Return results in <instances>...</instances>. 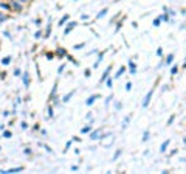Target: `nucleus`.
Here are the masks:
<instances>
[{
	"instance_id": "nucleus-1",
	"label": "nucleus",
	"mask_w": 186,
	"mask_h": 174,
	"mask_svg": "<svg viewBox=\"0 0 186 174\" xmlns=\"http://www.w3.org/2000/svg\"><path fill=\"white\" fill-rule=\"evenodd\" d=\"M154 92H155V87H152V89H150L147 93H146V96H144V100H143V103H141V107H143V109L149 107L150 101H152V96H154Z\"/></svg>"
},
{
	"instance_id": "nucleus-2",
	"label": "nucleus",
	"mask_w": 186,
	"mask_h": 174,
	"mask_svg": "<svg viewBox=\"0 0 186 174\" xmlns=\"http://www.w3.org/2000/svg\"><path fill=\"white\" fill-rule=\"evenodd\" d=\"M102 134H104V131H102V127H99V129H95V131H92L89 137L92 138V140H101V138L104 137Z\"/></svg>"
},
{
	"instance_id": "nucleus-3",
	"label": "nucleus",
	"mask_w": 186,
	"mask_h": 174,
	"mask_svg": "<svg viewBox=\"0 0 186 174\" xmlns=\"http://www.w3.org/2000/svg\"><path fill=\"white\" fill-rule=\"evenodd\" d=\"M115 142V135L113 134H107L106 137H102V143H104V146L109 148V146H112Z\"/></svg>"
},
{
	"instance_id": "nucleus-4",
	"label": "nucleus",
	"mask_w": 186,
	"mask_h": 174,
	"mask_svg": "<svg viewBox=\"0 0 186 174\" xmlns=\"http://www.w3.org/2000/svg\"><path fill=\"white\" fill-rule=\"evenodd\" d=\"M112 68H113V65H109L106 70H104V73H102V76H101V83H104L107 78H109V75H110V72H112Z\"/></svg>"
},
{
	"instance_id": "nucleus-5",
	"label": "nucleus",
	"mask_w": 186,
	"mask_h": 174,
	"mask_svg": "<svg viewBox=\"0 0 186 174\" xmlns=\"http://www.w3.org/2000/svg\"><path fill=\"white\" fill-rule=\"evenodd\" d=\"M132 117H133L132 114H129V115H126V117H124V120H123V124H121V127H123V129H126V127L129 126V123L132 121Z\"/></svg>"
},
{
	"instance_id": "nucleus-6",
	"label": "nucleus",
	"mask_w": 186,
	"mask_h": 174,
	"mask_svg": "<svg viewBox=\"0 0 186 174\" xmlns=\"http://www.w3.org/2000/svg\"><path fill=\"white\" fill-rule=\"evenodd\" d=\"M174 58H175V55H174V53H169V55L166 56V59H164V65H166V67L172 65V62H174Z\"/></svg>"
},
{
	"instance_id": "nucleus-7",
	"label": "nucleus",
	"mask_w": 186,
	"mask_h": 174,
	"mask_svg": "<svg viewBox=\"0 0 186 174\" xmlns=\"http://www.w3.org/2000/svg\"><path fill=\"white\" fill-rule=\"evenodd\" d=\"M22 79H23V86H25L26 89H28V87H30V73L25 72V73L22 75Z\"/></svg>"
},
{
	"instance_id": "nucleus-8",
	"label": "nucleus",
	"mask_w": 186,
	"mask_h": 174,
	"mask_svg": "<svg viewBox=\"0 0 186 174\" xmlns=\"http://www.w3.org/2000/svg\"><path fill=\"white\" fill-rule=\"evenodd\" d=\"M98 98H99V95H92V96H89V98H87V100H85V104H87V106H92V104L93 103H95L96 100H98Z\"/></svg>"
},
{
	"instance_id": "nucleus-9",
	"label": "nucleus",
	"mask_w": 186,
	"mask_h": 174,
	"mask_svg": "<svg viewBox=\"0 0 186 174\" xmlns=\"http://www.w3.org/2000/svg\"><path fill=\"white\" fill-rule=\"evenodd\" d=\"M171 145V140L169 138H167V140H164L161 143V146H160V152H166V149H167V146H169Z\"/></svg>"
},
{
	"instance_id": "nucleus-10",
	"label": "nucleus",
	"mask_w": 186,
	"mask_h": 174,
	"mask_svg": "<svg viewBox=\"0 0 186 174\" xmlns=\"http://www.w3.org/2000/svg\"><path fill=\"white\" fill-rule=\"evenodd\" d=\"M76 25H78L76 22H70V25H67V27H65V30H64V34H65V36H67V34H68L70 31H71V30H73V28L76 27Z\"/></svg>"
},
{
	"instance_id": "nucleus-11",
	"label": "nucleus",
	"mask_w": 186,
	"mask_h": 174,
	"mask_svg": "<svg viewBox=\"0 0 186 174\" xmlns=\"http://www.w3.org/2000/svg\"><path fill=\"white\" fill-rule=\"evenodd\" d=\"M11 5H13V9L17 11V13H20V11H22V5L17 3V0H11Z\"/></svg>"
},
{
	"instance_id": "nucleus-12",
	"label": "nucleus",
	"mask_w": 186,
	"mask_h": 174,
	"mask_svg": "<svg viewBox=\"0 0 186 174\" xmlns=\"http://www.w3.org/2000/svg\"><path fill=\"white\" fill-rule=\"evenodd\" d=\"M124 72H126V67H119V70L115 73V76H113V78H115V79L121 78V76H123V75H124Z\"/></svg>"
},
{
	"instance_id": "nucleus-13",
	"label": "nucleus",
	"mask_w": 186,
	"mask_h": 174,
	"mask_svg": "<svg viewBox=\"0 0 186 174\" xmlns=\"http://www.w3.org/2000/svg\"><path fill=\"white\" fill-rule=\"evenodd\" d=\"M104 55H106V51H101V53H99V56H98V61L95 62V65H93V68H96V67H98V65H99V64H101V61H102Z\"/></svg>"
},
{
	"instance_id": "nucleus-14",
	"label": "nucleus",
	"mask_w": 186,
	"mask_h": 174,
	"mask_svg": "<svg viewBox=\"0 0 186 174\" xmlns=\"http://www.w3.org/2000/svg\"><path fill=\"white\" fill-rule=\"evenodd\" d=\"M149 138H150V132L146 129V131H144V134H143V137H141V142H143V143H146Z\"/></svg>"
},
{
	"instance_id": "nucleus-15",
	"label": "nucleus",
	"mask_w": 186,
	"mask_h": 174,
	"mask_svg": "<svg viewBox=\"0 0 186 174\" xmlns=\"http://www.w3.org/2000/svg\"><path fill=\"white\" fill-rule=\"evenodd\" d=\"M19 171H23V166H17V168H11V170H6V173H8V174L19 173Z\"/></svg>"
},
{
	"instance_id": "nucleus-16",
	"label": "nucleus",
	"mask_w": 186,
	"mask_h": 174,
	"mask_svg": "<svg viewBox=\"0 0 186 174\" xmlns=\"http://www.w3.org/2000/svg\"><path fill=\"white\" fill-rule=\"evenodd\" d=\"M73 95H74V90H73V92H70V93H67L65 96L62 98V101H64V103H68L70 100H71V96H73Z\"/></svg>"
},
{
	"instance_id": "nucleus-17",
	"label": "nucleus",
	"mask_w": 186,
	"mask_h": 174,
	"mask_svg": "<svg viewBox=\"0 0 186 174\" xmlns=\"http://www.w3.org/2000/svg\"><path fill=\"white\" fill-rule=\"evenodd\" d=\"M121 154H123V149H116V151H115V154H113V157H112V160H113V162H115V160H118V157H119Z\"/></svg>"
},
{
	"instance_id": "nucleus-18",
	"label": "nucleus",
	"mask_w": 186,
	"mask_h": 174,
	"mask_svg": "<svg viewBox=\"0 0 186 174\" xmlns=\"http://www.w3.org/2000/svg\"><path fill=\"white\" fill-rule=\"evenodd\" d=\"M68 17H70V16H68V14H65V16H64L62 19L59 20V24H57V25H59V27H64V25H65V22L68 20Z\"/></svg>"
},
{
	"instance_id": "nucleus-19",
	"label": "nucleus",
	"mask_w": 186,
	"mask_h": 174,
	"mask_svg": "<svg viewBox=\"0 0 186 174\" xmlns=\"http://www.w3.org/2000/svg\"><path fill=\"white\" fill-rule=\"evenodd\" d=\"M169 73L172 75V76H175V75L178 73V65H172V67H171V70H169Z\"/></svg>"
},
{
	"instance_id": "nucleus-20",
	"label": "nucleus",
	"mask_w": 186,
	"mask_h": 174,
	"mask_svg": "<svg viewBox=\"0 0 186 174\" xmlns=\"http://www.w3.org/2000/svg\"><path fill=\"white\" fill-rule=\"evenodd\" d=\"M56 56H57V58L65 56V50H64V48H57V50H56Z\"/></svg>"
},
{
	"instance_id": "nucleus-21",
	"label": "nucleus",
	"mask_w": 186,
	"mask_h": 174,
	"mask_svg": "<svg viewBox=\"0 0 186 174\" xmlns=\"http://www.w3.org/2000/svg\"><path fill=\"white\" fill-rule=\"evenodd\" d=\"M175 118H177V115H175V114H172L171 117H169V120H167V123H166V124H167V126H171L174 121H175Z\"/></svg>"
},
{
	"instance_id": "nucleus-22",
	"label": "nucleus",
	"mask_w": 186,
	"mask_h": 174,
	"mask_svg": "<svg viewBox=\"0 0 186 174\" xmlns=\"http://www.w3.org/2000/svg\"><path fill=\"white\" fill-rule=\"evenodd\" d=\"M107 11H109L107 8H104V9H101V11H99V14L96 16V19H101V17H104V16L107 14Z\"/></svg>"
},
{
	"instance_id": "nucleus-23",
	"label": "nucleus",
	"mask_w": 186,
	"mask_h": 174,
	"mask_svg": "<svg viewBox=\"0 0 186 174\" xmlns=\"http://www.w3.org/2000/svg\"><path fill=\"white\" fill-rule=\"evenodd\" d=\"M92 124H93V121H90V124L89 126H85V127H82V134H87V132H90V129H92Z\"/></svg>"
},
{
	"instance_id": "nucleus-24",
	"label": "nucleus",
	"mask_w": 186,
	"mask_h": 174,
	"mask_svg": "<svg viewBox=\"0 0 186 174\" xmlns=\"http://www.w3.org/2000/svg\"><path fill=\"white\" fill-rule=\"evenodd\" d=\"M161 22H163L161 16H158V17H157V19L154 20V27H160V25H161Z\"/></svg>"
},
{
	"instance_id": "nucleus-25",
	"label": "nucleus",
	"mask_w": 186,
	"mask_h": 174,
	"mask_svg": "<svg viewBox=\"0 0 186 174\" xmlns=\"http://www.w3.org/2000/svg\"><path fill=\"white\" fill-rule=\"evenodd\" d=\"M9 62H11V56H5L3 59H2V64H3V65H8Z\"/></svg>"
},
{
	"instance_id": "nucleus-26",
	"label": "nucleus",
	"mask_w": 186,
	"mask_h": 174,
	"mask_svg": "<svg viewBox=\"0 0 186 174\" xmlns=\"http://www.w3.org/2000/svg\"><path fill=\"white\" fill-rule=\"evenodd\" d=\"M112 84H113V79H112V78H107V79H106V87H109V89H112V87H113Z\"/></svg>"
},
{
	"instance_id": "nucleus-27",
	"label": "nucleus",
	"mask_w": 186,
	"mask_h": 174,
	"mask_svg": "<svg viewBox=\"0 0 186 174\" xmlns=\"http://www.w3.org/2000/svg\"><path fill=\"white\" fill-rule=\"evenodd\" d=\"M50 33H51V24L46 25V31H45V36L44 37H50Z\"/></svg>"
},
{
	"instance_id": "nucleus-28",
	"label": "nucleus",
	"mask_w": 186,
	"mask_h": 174,
	"mask_svg": "<svg viewBox=\"0 0 186 174\" xmlns=\"http://www.w3.org/2000/svg\"><path fill=\"white\" fill-rule=\"evenodd\" d=\"M129 68H130V70H137V64L133 62V61H129Z\"/></svg>"
},
{
	"instance_id": "nucleus-29",
	"label": "nucleus",
	"mask_w": 186,
	"mask_h": 174,
	"mask_svg": "<svg viewBox=\"0 0 186 174\" xmlns=\"http://www.w3.org/2000/svg\"><path fill=\"white\" fill-rule=\"evenodd\" d=\"M115 109H116V111H121V109H123V103H115Z\"/></svg>"
},
{
	"instance_id": "nucleus-30",
	"label": "nucleus",
	"mask_w": 186,
	"mask_h": 174,
	"mask_svg": "<svg viewBox=\"0 0 186 174\" xmlns=\"http://www.w3.org/2000/svg\"><path fill=\"white\" fill-rule=\"evenodd\" d=\"M84 47H85V44H76L73 48H74V50H81V48H84Z\"/></svg>"
},
{
	"instance_id": "nucleus-31",
	"label": "nucleus",
	"mask_w": 186,
	"mask_h": 174,
	"mask_svg": "<svg viewBox=\"0 0 186 174\" xmlns=\"http://www.w3.org/2000/svg\"><path fill=\"white\" fill-rule=\"evenodd\" d=\"M112 100H113V95H109V96H107V100H106V107L110 104V101H112Z\"/></svg>"
},
{
	"instance_id": "nucleus-32",
	"label": "nucleus",
	"mask_w": 186,
	"mask_h": 174,
	"mask_svg": "<svg viewBox=\"0 0 186 174\" xmlns=\"http://www.w3.org/2000/svg\"><path fill=\"white\" fill-rule=\"evenodd\" d=\"M132 86H133V84H132L130 81H129V83L126 84V90H127V92H130V90H132Z\"/></svg>"
},
{
	"instance_id": "nucleus-33",
	"label": "nucleus",
	"mask_w": 186,
	"mask_h": 174,
	"mask_svg": "<svg viewBox=\"0 0 186 174\" xmlns=\"http://www.w3.org/2000/svg\"><path fill=\"white\" fill-rule=\"evenodd\" d=\"M3 137H5V138H11L13 135H11V132H9V131H5V132H3Z\"/></svg>"
},
{
	"instance_id": "nucleus-34",
	"label": "nucleus",
	"mask_w": 186,
	"mask_h": 174,
	"mask_svg": "<svg viewBox=\"0 0 186 174\" xmlns=\"http://www.w3.org/2000/svg\"><path fill=\"white\" fill-rule=\"evenodd\" d=\"M0 6H2L3 9H8V11L11 9V6H9V5H6V3H0Z\"/></svg>"
},
{
	"instance_id": "nucleus-35",
	"label": "nucleus",
	"mask_w": 186,
	"mask_h": 174,
	"mask_svg": "<svg viewBox=\"0 0 186 174\" xmlns=\"http://www.w3.org/2000/svg\"><path fill=\"white\" fill-rule=\"evenodd\" d=\"M70 146H71V142L68 140V142L65 143V149H64V152H67V151H68V148H70Z\"/></svg>"
},
{
	"instance_id": "nucleus-36",
	"label": "nucleus",
	"mask_w": 186,
	"mask_h": 174,
	"mask_svg": "<svg viewBox=\"0 0 186 174\" xmlns=\"http://www.w3.org/2000/svg\"><path fill=\"white\" fill-rule=\"evenodd\" d=\"M123 20H124V19H123ZM123 20H121V22H118V24H116V28H115V31L121 30V25H123Z\"/></svg>"
},
{
	"instance_id": "nucleus-37",
	"label": "nucleus",
	"mask_w": 186,
	"mask_h": 174,
	"mask_svg": "<svg viewBox=\"0 0 186 174\" xmlns=\"http://www.w3.org/2000/svg\"><path fill=\"white\" fill-rule=\"evenodd\" d=\"M157 56H158V58L163 56V48H158V50H157Z\"/></svg>"
},
{
	"instance_id": "nucleus-38",
	"label": "nucleus",
	"mask_w": 186,
	"mask_h": 174,
	"mask_svg": "<svg viewBox=\"0 0 186 174\" xmlns=\"http://www.w3.org/2000/svg\"><path fill=\"white\" fill-rule=\"evenodd\" d=\"M22 72H20V68H16V72H14V76H20Z\"/></svg>"
},
{
	"instance_id": "nucleus-39",
	"label": "nucleus",
	"mask_w": 186,
	"mask_h": 174,
	"mask_svg": "<svg viewBox=\"0 0 186 174\" xmlns=\"http://www.w3.org/2000/svg\"><path fill=\"white\" fill-rule=\"evenodd\" d=\"M48 117H53V107H48Z\"/></svg>"
},
{
	"instance_id": "nucleus-40",
	"label": "nucleus",
	"mask_w": 186,
	"mask_h": 174,
	"mask_svg": "<svg viewBox=\"0 0 186 174\" xmlns=\"http://www.w3.org/2000/svg\"><path fill=\"white\" fill-rule=\"evenodd\" d=\"M64 68H65V65H64V64H62V65L59 67V70H57V73H59V75H61V73L64 72Z\"/></svg>"
},
{
	"instance_id": "nucleus-41",
	"label": "nucleus",
	"mask_w": 186,
	"mask_h": 174,
	"mask_svg": "<svg viewBox=\"0 0 186 174\" xmlns=\"http://www.w3.org/2000/svg\"><path fill=\"white\" fill-rule=\"evenodd\" d=\"M177 151H178V149H172V151H171V154H169V157H172V155H175V154H177Z\"/></svg>"
},
{
	"instance_id": "nucleus-42",
	"label": "nucleus",
	"mask_w": 186,
	"mask_h": 174,
	"mask_svg": "<svg viewBox=\"0 0 186 174\" xmlns=\"http://www.w3.org/2000/svg\"><path fill=\"white\" fill-rule=\"evenodd\" d=\"M90 75H92V70H90V68H87V70H85V76H90Z\"/></svg>"
},
{
	"instance_id": "nucleus-43",
	"label": "nucleus",
	"mask_w": 186,
	"mask_h": 174,
	"mask_svg": "<svg viewBox=\"0 0 186 174\" xmlns=\"http://www.w3.org/2000/svg\"><path fill=\"white\" fill-rule=\"evenodd\" d=\"M40 36H42V33H40V31H37V33H36V36H34V37H37V39H39Z\"/></svg>"
},
{
	"instance_id": "nucleus-44",
	"label": "nucleus",
	"mask_w": 186,
	"mask_h": 174,
	"mask_svg": "<svg viewBox=\"0 0 186 174\" xmlns=\"http://www.w3.org/2000/svg\"><path fill=\"white\" fill-rule=\"evenodd\" d=\"M183 68H186V58H185V62H183Z\"/></svg>"
},
{
	"instance_id": "nucleus-45",
	"label": "nucleus",
	"mask_w": 186,
	"mask_h": 174,
	"mask_svg": "<svg viewBox=\"0 0 186 174\" xmlns=\"http://www.w3.org/2000/svg\"><path fill=\"white\" fill-rule=\"evenodd\" d=\"M22 2H23V3H25V2H28V0H22Z\"/></svg>"
}]
</instances>
